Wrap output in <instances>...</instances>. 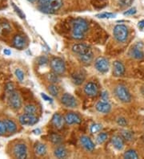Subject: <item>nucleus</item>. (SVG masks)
Masks as SVG:
<instances>
[{"instance_id":"f257e3e1","label":"nucleus","mask_w":144,"mask_h":159,"mask_svg":"<svg viewBox=\"0 0 144 159\" xmlns=\"http://www.w3.org/2000/svg\"><path fill=\"white\" fill-rule=\"evenodd\" d=\"M38 8L40 11L46 14H53L63 6V0H36Z\"/></svg>"},{"instance_id":"f03ea898","label":"nucleus","mask_w":144,"mask_h":159,"mask_svg":"<svg viewBox=\"0 0 144 159\" xmlns=\"http://www.w3.org/2000/svg\"><path fill=\"white\" fill-rule=\"evenodd\" d=\"M88 23L82 18H77L72 22V36L75 39L84 38L85 33L88 30Z\"/></svg>"},{"instance_id":"7ed1b4c3","label":"nucleus","mask_w":144,"mask_h":159,"mask_svg":"<svg viewBox=\"0 0 144 159\" xmlns=\"http://www.w3.org/2000/svg\"><path fill=\"white\" fill-rule=\"evenodd\" d=\"M11 153L15 158H27L28 154L27 145L23 142H15L11 148Z\"/></svg>"},{"instance_id":"20e7f679","label":"nucleus","mask_w":144,"mask_h":159,"mask_svg":"<svg viewBox=\"0 0 144 159\" xmlns=\"http://www.w3.org/2000/svg\"><path fill=\"white\" fill-rule=\"evenodd\" d=\"M113 35L115 39L118 42L123 43L128 38V28L127 27V26L123 25V24L116 25L114 27Z\"/></svg>"},{"instance_id":"39448f33","label":"nucleus","mask_w":144,"mask_h":159,"mask_svg":"<svg viewBox=\"0 0 144 159\" xmlns=\"http://www.w3.org/2000/svg\"><path fill=\"white\" fill-rule=\"evenodd\" d=\"M115 96L121 102L129 103L131 101V93H129L127 87H125L123 84H119L116 86L115 89Z\"/></svg>"},{"instance_id":"423d86ee","label":"nucleus","mask_w":144,"mask_h":159,"mask_svg":"<svg viewBox=\"0 0 144 159\" xmlns=\"http://www.w3.org/2000/svg\"><path fill=\"white\" fill-rule=\"evenodd\" d=\"M8 102H9L10 107L13 110H19L22 108V99L18 92L14 91L11 94H9V98H8Z\"/></svg>"},{"instance_id":"0eeeda50","label":"nucleus","mask_w":144,"mask_h":159,"mask_svg":"<svg viewBox=\"0 0 144 159\" xmlns=\"http://www.w3.org/2000/svg\"><path fill=\"white\" fill-rule=\"evenodd\" d=\"M50 68L53 72L58 75L63 74L66 71V64L63 60L60 58H54L50 61Z\"/></svg>"},{"instance_id":"6e6552de","label":"nucleus","mask_w":144,"mask_h":159,"mask_svg":"<svg viewBox=\"0 0 144 159\" xmlns=\"http://www.w3.org/2000/svg\"><path fill=\"white\" fill-rule=\"evenodd\" d=\"M19 120L22 125H34L38 121V119L35 115L24 113L19 116Z\"/></svg>"},{"instance_id":"1a4fd4ad","label":"nucleus","mask_w":144,"mask_h":159,"mask_svg":"<svg viewBox=\"0 0 144 159\" xmlns=\"http://www.w3.org/2000/svg\"><path fill=\"white\" fill-rule=\"evenodd\" d=\"M94 67L101 73H105L109 70V61L104 57H98L94 61Z\"/></svg>"},{"instance_id":"9d476101","label":"nucleus","mask_w":144,"mask_h":159,"mask_svg":"<svg viewBox=\"0 0 144 159\" xmlns=\"http://www.w3.org/2000/svg\"><path fill=\"white\" fill-rule=\"evenodd\" d=\"M129 56L136 60H142L144 58V52L142 51V43H138L134 45L129 52Z\"/></svg>"},{"instance_id":"9b49d317","label":"nucleus","mask_w":144,"mask_h":159,"mask_svg":"<svg viewBox=\"0 0 144 159\" xmlns=\"http://www.w3.org/2000/svg\"><path fill=\"white\" fill-rule=\"evenodd\" d=\"M61 102L67 108H76L78 106V102H77L75 97L70 93H65L62 96Z\"/></svg>"},{"instance_id":"f8f14e48","label":"nucleus","mask_w":144,"mask_h":159,"mask_svg":"<svg viewBox=\"0 0 144 159\" xmlns=\"http://www.w3.org/2000/svg\"><path fill=\"white\" fill-rule=\"evenodd\" d=\"M72 52L78 56H81V55L86 54V53L91 52V49L88 45L85 44V43H77L72 47Z\"/></svg>"},{"instance_id":"ddd939ff","label":"nucleus","mask_w":144,"mask_h":159,"mask_svg":"<svg viewBox=\"0 0 144 159\" xmlns=\"http://www.w3.org/2000/svg\"><path fill=\"white\" fill-rule=\"evenodd\" d=\"M84 93L90 97H96L98 93V86L93 82H89L84 86Z\"/></svg>"},{"instance_id":"4468645a","label":"nucleus","mask_w":144,"mask_h":159,"mask_svg":"<svg viewBox=\"0 0 144 159\" xmlns=\"http://www.w3.org/2000/svg\"><path fill=\"white\" fill-rule=\"evenodd\" d=\"M64 120L67 125L80 124L82 120L80 116L75 113H68L64 116Z\"/></svg>"},{"instance_id":"2eb2a0df","label":"nucleus","mask_w":144,"mask_h":159,"mask_svg":"<svg viewBox=\"0 0 144 159\" xmlns=\"http://www.w3.org/2000/svg\"><path fill=\"white\" fill-rule=\"evenodd\" d=\"M27 45V40H26L25 37L22 35H16L14 37L13 39V46L15 48L22 50L26 47Z\"/></svg>"},{"instance_id":"dca6fc26","label":"nucleus","mask_w":144,"mask_h":159,"mask_svg":"<svg viewBox=\"0 0 144 159\" xmlns=\"http://www.w3.org/2000/svg\"><path fill=\"white\" fill-rule=\"evenodd\" d=\"M80 143L81 145L83 146V147L87 151H93L94 149H95V146L94 144L93 143V142L91 141L90 138H88L87 136H82L80 138Z\"/></svg>"},{"instance_id":"f3484780","label":"nucleus","mask_w":144,"mask_h":159,"mask_svg":"<svg viewBox=\"0 0 144 159\" xmlns=\"http://www.w3.org/2000/svg\"><path fill=\"white\" fill-rule=\"evenodd\" d=\"M125 73V66L120 61H115L113 64V75L115 76H121Z\"/></svg>"},{"instance_id":"a211bd4d","label":"nucleus","mask_w":144,"mask_h":159,"mask_svg":"<svg viewBox=\"0 0 144 159\" xmlns=\"http://www.w3.org/2000/svg\"><path fill=\"white\" fill-rule=\"evenodd\" d=\"M95 108L98 112L103 113H108L111 109V106L107 101H101L96 104Z\"/></svg>"},{"instance_id":"6ab92c4d","label":"nucleus","mask_w":144,"mask_h":159,"mask_svg":"<svg viewBox=\"0 0 144 159\" xmlns=\"http://www.w3.org/2000/svg\"><path fill=\"white\" fill-rule=\"evenodd\" d=\"M63 116L59 114V113H55L52 116L51 123L54 125L55 128L58 129H61L63 126Z\"/></svg>"},{"instance_id":"aec40b11","label":"nucleus","mask_w":144,"mask_h":159,"mask_svg":"<svg viewBox=\"0 0 144 159\" xmlns=\"http://www.w3.org/2000/svg\"><path fill=\"white\" fill-rule=\"evenodd\" d=\"M112 146L117 149V150H122L124 147V141L123 138L120 136L115 135L111 138Z\"/></svg>"},{"instance_id":"412c9836","label":"nucleus","mask_w":144,"mask_h":159,"mask_svg":"<svg viewBox=\"0 0 144 159\" xmlns=\"http://www.w3.org/2000/svg\"><path fill=\"white\" fill-rule=\"evenodd\" d=\"M34 150H35V154L39 156V157L45 156L46 154V152H47L46 146H45L44 144L40 143V142H38V143L35 144V146H34Z\"/></svg>"},{"instance_id":"4be33fe9","label":"nucleus","mask_w":144,"mask_h":159,"mask_svg":"<svg viewBox=\"0 0 144 159\" xmlns=\"http://www.w3.org/2000/svg\"><path fill=\"white\" fill-rule=\"evenodd\" d=\"M54 156L57 158H64L67 156V150L64 146H59L54 149Z\"/></svg>"},{"instance_id":"5701e85b","label":"nucleus","mask_w":144,"mask_h":159,"mask_svg":"<svg viewBox=\"0 0 144 159\" xmlns=\"http://www.w3.org/2000/svg\"><path fill=\"white\" fill-rule=\"evenodd\" d=\"M71 78H72V80H73L75 84H76V85H80L84 81L85 75L83 72L79 71V72H76L72 74Z\"/></svg>"},{"instance_id":"b1692460","label":"nucleus","mask_w":144,"mask_h":159,"mask_svg":"<svg viewBox=\"0 0 144 159\" xmlns=\"http://www.w3.org/2000/svg\"><path fill=\"white\" fill-rule=\"evenodd\" d=\"M11 31V27L8 23H0V36H7Z\"/></svg>"},{"instance_id":"393cba45","label":"nucleus","mask_w":144,"mask_h":159,"mask_svg":"<svg viewBox=\"0 0 144 159\" xmlns=\"http://www.w3.org/2000/svg\"><path fill=\"white\" fill-rule=\"evenodd\" d=\"M4 123L6 125L7 130L10 134H15L17 131V125L15 123V121L11 119H5L4 120Z\"/></svg>"},{"instance_id":"a878e982","label":"nucleus","mask_w":144,"mask_h":159,"mask_svg":"<svg viewBox=\"0 0 144 159\" xmlns=\"http://www.w3.org/2000/svg\"><path fill=\"white\" fill-rule=\"evenodd\" d=\"M108 3V0H93L92 5L95 9H103Z\"/></svg>"},{"instance_id":"bb28decb","label":"nucleus","mask_w":144,"mask_h":159,"mask_svg":"<svg viewBox=\"0 0 144 159\" xmlns=\"http://www.w3.org/2000/svg\"><path fill=\"white\" fill-rule=\"evenodd\" d=\"M79 60L82 61L84 64H89L92 61L93 59V53L92 52H90L86 53V54L84 55H81V56H79Z\"/></svg>"},{"instance_id":"cd10ccee","label":"nucleus","mask_w":144,"mask_h":159,"mask_svg":"<svg viewBox=\"0 0 144 159\" xmlns=\"http://www.w3.org/2000/svg\"><path fill=\"white\" fill-rule=\"evenodd\" d=\"M123 157L126 159H137L138 157V154L133 149H129L127 152H125L123 154Z\"/></svg>"},{"instance_id":"c85d7f7f","label":"nucleus","mask_w":144,"mask_h":159,"mask_svg":"<svg viewBox=\"0 0 144 159\" xmlns=\"http://www.w3.org/2000/svg\"><path fill=\"white\" fill-rule=\"evenodd\" d=\"M24 112L25 113H29V114L35 115L37 113V107L35 105H27L24 107Z\"/></svg>"},{"instance_id":"c756f323","label":"nucleus","mask_w":144,"mask_h":159,"mask_svg":"<svg viewBox=\"0 0 144 159\" xmlns=\"http://www.w3.org/2000/svg\"><path fill=\"white\" fill-rule=\"evenodd\" d=\"M50 141L52 143L55 144V145H59L63 142V138L59 136V134H51L50 135Z\"/></svg>"},{"instance_id":"7c9ffc66","label":"nucleus","mask_w":144,"mask_h":159,"mask_svg":"<svg viewBox=\"0 0 144 159\" xmlns=\"http://www.w3.org/2000/svg\"><path fill=\"white\" fill-rule=\"evenodd\" d=\"M122 138L124 140H126L127 142H131L134 138V135H133L132 132L128 131V130H123L122 131Z\"/></svg>"},{"instance_id":"2f4dec72","label":"nucleus","mask_w":144,"mask_h":159,"mask_svg":"<svg viewBox=\"0 0 144 159\" xmlns=\"http://www.w3.org/2000/svg\"><path fill=\"white\" fill-rule=\"evenodd\" d=\"M48 91H49V93H50L53 97H58L59 93V88H58L55 84H50V85L48 86Z\"/></svg>"},{"instance_id":"473e14b6","label":"nucleus","mask_w":144,"mask_h":159,"mask_svg":"<svg viewBox=\"0 0 144 159\" xmlns=\"http://www.w3.org/2000/svg\"><path fill=\"white\" fill-rule=\"evenodd\" d=\"M108 134L107 133H100L97 138H96V142L98 144H103L107 140Z\"/></svg>"},{"instance_id":"72a5a7b5","label":"nucleus","mask_w":144,"mask_h":159,"mask_svg":"<svg viewBox=\"0 0 144 159\" xmlns=\"http://www.w3.org/2000/svg\"><path fill=\"white\" fill-rule=\"evenodd\" d=\"M116 15L114 13H110V12H103V13H100L96 15V17L99 18V19H112L115 18Z\"/></svg>"},{"instance_id":"f704fd0d","label":"nucleus","mask_w":144,"mask_h":159,"mask_svg":"<svg viewBox=\"0 0 144 159\" xmlns=\"http://www.w3.org/2000/svg\"><path fill=\"white\" fill-rule=\"evenodd\" d=\"M103 126L101 124H98V123H94V124L91 125L90 126V132L92 134H96V133L99 132L100 130L102 129Z\"/></svg>"},{"instance_id":"c9c22d12","label":"nucleus","mask_w":144,"mask_h":159,"mask_svg":"<svg viewBox=\"0 0 144 159\" xmlns=\"http://www.w3.org/2000/svg\"><path fill=\"white\" fill-rule=\"evenodd\" d=\"M59 75L56 73H50L48 75V80L51 82L52 84H56L59 81Z\"/></svg>"},{"instance_id":"e433bc0d","label":"nucleus","mask_w":144,"mask_h":159,"mask_svg":"<svg viewBox=\"0 0 144 159\" xmlns=\"http://www.w3.org/2000/svg\"><path fill=\"white\" fill-rule=\"evenodd\" d=\"M134 0H118V3L122 7H127L131 6Z\"/></svg>"},{"instance_id":"4c0bfd02","label":"nucleus","mask_w":144,"mask_h":159,"mask_svg":"<svg viewBox=\"0 0 144 159\" xmlns=\"http://www.w3.org/2000/svg\"><path fill=\"white\" fill-rule=\"evenodd\" d=\"M15 76L17 77V79L19 80V81H23V80H24V73H23V72L21 69H19V68L15 69Z\"/></svg>"},{"instance_id":"58836bf2","label":"nucleus","mask_w":144,"mask_h":159,"mask_svg":"<svg viewBox=\"0 0 144 159\" xmlns=\"http://www.w3.org/2000/svg\"><path fill=\"white\" fill-rule=\"evenodd\" d=\"M11 4H12V7H13V8H14V10L15 11L16 14H17L18 16H19V17H20L21 19H25V14L23 13V12L22 11L20 10V9H19L17 6H16L15 4L13 3V2H12Z\"/></svg>"},{"instance_id":"ea45409f","label":"nucleus","mask_w":144,"mask_h":159,"mask_svg":"<svg viewBox=\"0 0 144 159\" xmlns=\"http://www.w3.org/2000/svg\"><path fill=\"white\" fill-rule=\"evenodd\" d=\"M7 132L6 125L4 123V120H0V136H3L4 134Z\"/></svg>"},{"instance_id":"a19ab883","label":"nucleus","mask_w":144,"mask_h":159,"mask_svg":"<svg viewBox=\"0 0 144 159\" xmlns=\"http://www.w3.org/2000/svg\"><path fill=\"white\" fill-rule=\"evenodd\" d=\"M37 61H38V64L39 65H44V64H46L48 63V58L45 56H42V57H38Z\"/></svg>"},{"instance_id":"79ce46f5","label":"nucleus","mask_w":144,"mask_h":159,"mask_svg":"<svg viewBox=\"0 0 144 159\" xmlns=\"http://www.w3.org/2000/svg\"><path fill=\"white\" fill-rule=\"evenodd\" d=\"M15 91V88H14V84L12 83H7L6 85V92L8 94H11L12 92Z\"/></svg>"},{"instance_id":"37998d69","label":"nucleus","mask_w":144,"mask_h":159,"mask_svg":"<svg viewBox=\"0 0 144 159\" xmlns=\"http://www.w3.org/2000/svg\"><path fill=\"white\" fill-rule=\"evenodd\" d=\"M117 123L120 126H126L127 125V120L124 117H119L117 119Z\"/></svg>"},{"instance_id":"c03bdc74","label":"nucleus","mask_w":144,"mask_h":159,"mask_svg":"<svg viewBox=\"0 0 144 159\" xmlns=\"http://www.w3.org/2000/svg\"><path fill=\"white\" fill-rule=\"evenodd\" d=\"M136 12H137L136 8L132 7L131 8V9L127 10V11H125L124 13H123V15H124V16H133V15H134Z\"/></svg>"},{"instance_id":"a18cd8bd","label":"nucleus","mask_w":144,"mask_h":159,"mask_svg":"<svg viewBox=\"0 0 144 159\" xmlns=\"http://www.w3.org/2000/svg\"><path fill=\"white\" fill-rule=\"evenodd\" d=\"M41 97H42V99L44 100V101H47V102L52 103V101H53V100H52L50 97H48L47 95H46L44 93H41Z\"/></svg>"},{"instance_id":"49530a36","label":"nucleus","mask_w":144,"mask_h":159,"mask_svg":"<svg viewBox=\"0 0 144 159\" xmlns=\"http://www.w3.org/2000/svg\"><path fill=\"white\" fill-rule=\"evenodd\" d=\"M102 99L103 101H107L108 100V93L107 92H103L102 93Z\"/></svg>"},{"instance_id":"de8ad7c7","label":"nucleus","mask_w":144,"mask_h":159,"mask_svg":"<svg viewBox=\"0 0 144 159\" xmlns=\"http://www.w3.org/2000/svg\"><path fill=\"white\" fill-rule=\"evenodd\" d=\"M138 27L139 29H141V30L143 29L144 28V20H141V21L138 22Z\"/></svg>"},{"instance_id":"09e8293b","label":"nucleus","mask_w":144,"mask_h":159,"mask_svg":"<svg viewBox=\"0 0 144 159\" xmlns=\"http://www.w3.org/2000/svg\"><path fill=\"white\" fill-rule=\"evenodd\" d=\"M3 53L5 54V56H10V55L11 54V52L9 49H4Z\"/></svg>"},{"instance_id":"8fccbe9b","label":"nucleus","mask_w":144,"mask_h":159,"mask_svg":"<svg viewBox=\"0 0 144 159\" xmlns=\"http://www.w3.org/2000/svg\"><path fill=\"white\" fill-rule=\"evenodd\" d=\"M33 132L35 133V134H40L41 131H40V129H35V130H34V131H33Z\"/></svg>"}]
</instances>
